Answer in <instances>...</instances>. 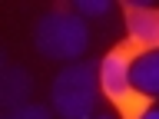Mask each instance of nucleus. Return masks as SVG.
<instances>
[{"instance_id":"nucleus-1","label":"nucleus","mask_w":159,"mask_h":119,"mask_svg":"<svg viewBox=\"0 0 159 119\" xmlns=\"http://www.w3.org/2000/svg\"><path fill=\"white\" fill-rule=\"evenodd\" d=\"M99 69L86 60L80 63H66L53 76L50 86V99L60 119H93L99 103Z\"/></svg>"},{"instance_id":"nucleus-2","label":"nucleus","mask_w":159,"mask_h":119,"mask_svg":"<svg viewBox=\"0 0 159 119\" xmlns=\"http://www.w3.org/2000/svg\"><path fill=\"white\" fill-rule=\"evenodd\" d=\"M33 40H37V50L47 60L80 63V56L89 46V27L76 10H50L40 17Z\"/></svg>"},{"instance_id":"nucleus-3","label":"nucleus","mask_w":159,"mask_h":119,"mask_svg":"<svg viewBox=\"0 0 159 119\" xmlns=\"http://www.w3.org/2000/svg\"><path fill=\"white\" fill-rule=\"evenodd\" d=\"M99 69V89L106 93V99H113L116 106H129L136 96L133 86V56L126 50H109L106 56L96 63Z\"/></svg>"},{"instance_id":"nucleus-4","label":"nucleus","mask_w":159,"mask_h":119,"mask_svg":"<svg viewBox=\"0 0 159 119\" xmlns=\"http://www.w3.org/2000/svg\"><path fill=\"white\" fill-rule=\"evenodd\" d=\"M126 33L143 53L159 50V10L149 0H126Z\"/></svg>"},{"instance_id":"nucleus-5","label":"nucleus","mask_w":159,"mask_h":119,"mask_svg":"<svg viewBox=\"0 0 159 119\" xmlns=\"http://www.w3.org/2000/svg\"><path fill=\"white\" fill-rule=\"evenodd\" d=\"M33 93V79H30L27 69L20 66H3L0 73V99H3V106L13 112V109L27 106V96Z\"/></svg>"},{"instance_id":"nucleus-6","label":"nucleus","mask_w":159,"mask_h":119,"mask_svg":"<svg viewBox=\"0 0 159 119\" xmlns=\"http://www.w3.org/2000/svg\"><path fill=\"white\" fill-rule=\"evenodd\" d=\"M133 86L139 96H159V50L139 53L133 60Z\"/></svg>"},{"instance_id":"nucleus-7","label":"nucleus","mask_w":159,"mask_h":119,"mask_svg":"<svg viewBox=\"0 0 159 119\" xmlns=\"http://www.w3.org/2000/svg\"><path fill=\"white\" fill-rule=\"evenodd\" d=\"M109 0H73V10H76L83 20H96V17H106L109 13Z\"/></svg>"},{"instance_id":"nucleus-8","label":"nucleus","mask_w":159,"mask_h":119,"mask_svg":"<svg viewBox=\"0 0 159 119\" xmlns=\"http://www.w3.org/2000/svg\"><path fill=\"white\" fill-rule=\"evenodd\" d=\"M7 119H53L50 116V109L47 106H37V103H27V106H20V109H13Z\"/></svg>"},{"instance_id":"nucleus-9","label":"nucleus","mask_w":159,"mask_h":119,"mask_svg":"<svg viewBox=\"0 0 159 119\" xmlns=\"http://www.w3.org/2000/svg\"><path fill=\"white\" fill-rule=\"evenodd\" d=\"M136 119H159V109H156V106H149V109H143Z\"/></svg>"},{"instance_id":"nucleus-10","label":"nucleus","mask_w":159,"mask_h":119,"mask_svg":"<svg viewBox=\"0 0 159 119\" xmlns=\"http://www.w3.org/2000/svg\"><path fill=\"white\" fill-rule=\"evenodd\" d=\"M93 119H116V116H113V112H96Z\"/></svg>"}]
</instances>
